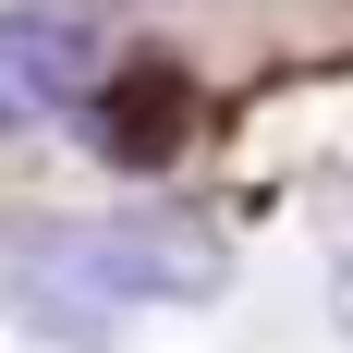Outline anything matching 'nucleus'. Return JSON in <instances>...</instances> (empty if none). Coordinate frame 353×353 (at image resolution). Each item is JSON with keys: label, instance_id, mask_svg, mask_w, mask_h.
I'll list each match as a JSON object with an SVG mask.
<instances>
[{"label": "nucleus", "instance_id": "3", "mask_svg": "<svg viewBox=\"0 0 353 353\" xmlns=\"http://www.w3.org/2000/svg\"><path fill=\"white\" fill-rule=\"evenodd\" d=\"M0 317L49 353H98L110 341V305L98 268H85V219H0Z\"/></svg>", "mask_w": 353, "mask_h": 353}, {"label": "nucleus", "instance_id": "1", "mask_svg": "<svg viewBox=\"0 0 353 353\" xmlns=\"http://www.w3.org/2000/svg\"><path fill=\"white\" fill-rule=\"evenodd\" d=\"M110 85V12L98 0H0V134H37Z\"/></svg>", "mask_w": 353, "mask_h": 353}, {"label": "nucleus", "instance_id": "6", "mask_svg": "<svg viewBox=\"0 0 353 353\" xmlns=\"http://www.w3.org/2000/svg\"><path fill=\"white\" fill-rule=\"evenodd\" d=\"M25 353H49V341H25Z\"/></svg>", "mask_w": 353, "mask_h": 353}, {"label": "nucleus", "instance_id": "2", "mask_svg": "<svg viewBox=\"0 0 353 353\" xmlns=\"http://www.w3.org/2000/svg\"><path fill=\"white\" fill-rule=\"evenodd\" d=\"M85 268H98V292L134 317V305H219L232 292V244H219L195 208H110L85 219Z\"/></svg>", "mask_w": 353, "mask_h": 353}, {"label": "nucleus", "instance_id": "5", "mask_svg": "<svg viewBox=\"0 0 353 353\" xmlns=\"http://www.w3.org/2000/svg\"><path fill=\"white\" fill-rule=\"evenodd\" d=\"M329 329L353 341V256H329Z\"/></svg>", "mask_w": 353, "mask_h": 353}, {"label": "nucleus", "instance_id": "4", "mask_svg": "<svg viewBox=\"0 0 353 353\" xmlns=\"http://www.w3.org/2000/svg\"><path fill=\"white\" fill-rule=\"evenodd\" d=\"M183 122H195V85H183V73L146 61V73H122V85H110V159H122V171H159Z\"/></svg>", "mask_w": 353, "mask_h": 353}]
</instances>
